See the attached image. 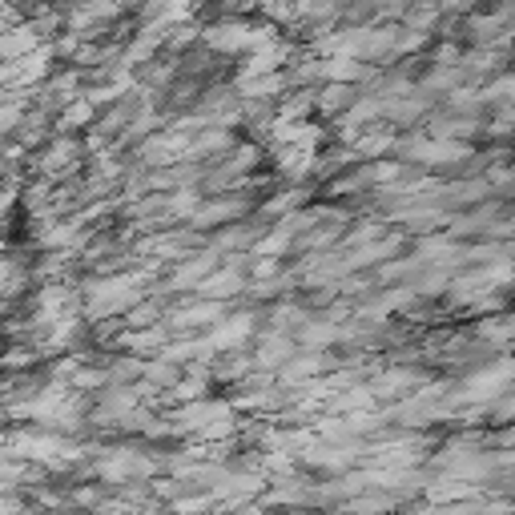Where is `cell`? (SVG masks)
Listing matches in <instances>:
<instances>
[{
    "instance_id": "2",
    "label": "cell",
    "mask_w": 515,
    "mask_h": 515,
    "mask_svg": "<svg viewBox=\"0 0 515 515\" xmlns=\"http://www.w3.org/2000/svg\"><path fill=\"white\" fill-rule=\"evenodd\" d=\"M451 5H471V0H451Z\"/></svg>"
},
{
    "instance_id": "1",
    "label": "cell",
    "mask_w": 515,
    "mask_h": 515,
    "mask_svg": "<svg viewBox=\"0 0 515 515\" xmlns=\"http://www.w3.org/2000/svg\"><path fill=\"white\" fill-rule=\"evenodd\" d=\"M238 290V274H218L206 282V294H234Z\"/></svg>"
}]
</instances>
